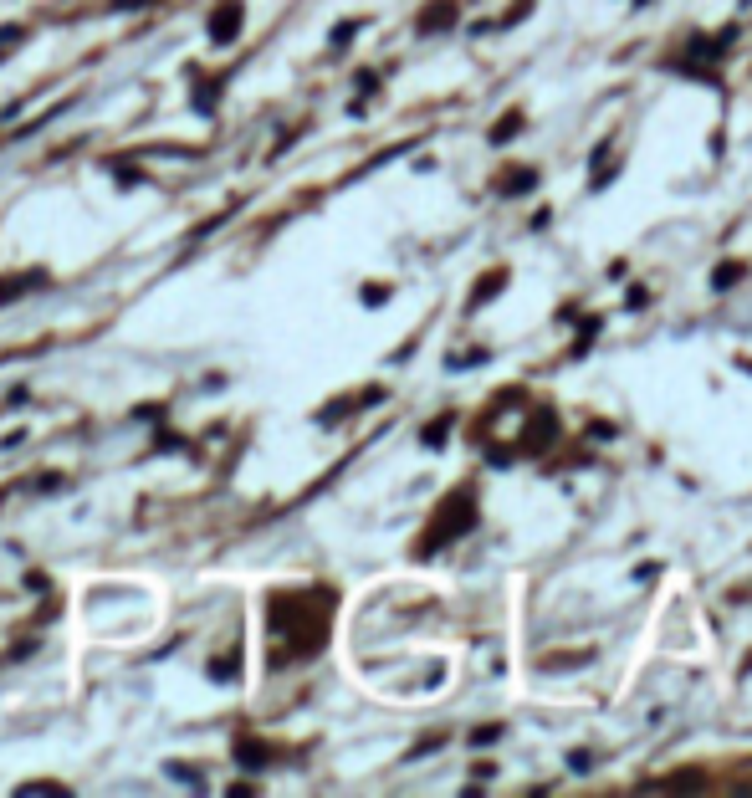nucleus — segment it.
Segmentation results:
<instances>
[{
  "label": "nucleus",
  "mask_w": 752,
  "mask_h": 798,
  "mask_svg": "<svg viewBox=\"0 0 752 798\" xmlns=\"http://www.w3.org/2000/svg\"><path fill=\"white\" fill-rule=\"evenodd\" d=\"M471 517H476L471 497H466V492H461V497H451V502H446V512H440V517L430 522V527H440V532H430V543H425V548H440L446 538H461V532L471 527Z\"/></svg>",
  "instance_id": "f257e3e1"
},
{
  "label": "nucleus",
  "mask_w": 752,
  "mask_h": 798,
  "mask_svg": "<svg viewBox=\"0 0 752 798\" xmlns=\"http://www.w3.org/2000/svg\"><path fill=\"white\" fill-rule=\"evenodd\" d=\"M236 31H241V0H226V6L210 16V41L226 47V41H236Z\"/></svg>",
  "instance_id": "f03ea898"
},
{
  "label": "nucleus",
  "mask_w": 752,
  "mask_h": 798,
  "mask_svg": "<svg viewBox=\"0 0 752 798\" xmlns=\"http://www.w3.org/2000/svg\"><path fill=\"white\" fill-rule=\"evenodd\" d=\"M236 758L246 768H261V763H267V747H261V742H236Z\"/></svg>",
  "instance_id": "7ed1b4c3"
},
{
  "label": "nucleus",
  "mask_w": 752,
  "mask_h": 798,
  "mask_svg": "<svg viewBox=\"0 0 752 798\" xmlns=\"http://www.w3.org/2000/svg\"><path fill=\"white\" fill-rule=\"evenodd\" d=\"M451 21H456V6H430V11L420 16V26H425V31H435V26H451Z\"/></svg>",
  "instance_id": "20e7f679"
}]
</instances>
